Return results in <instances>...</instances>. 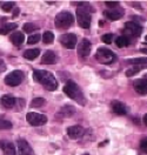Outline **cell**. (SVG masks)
<instances>
[{"mask_svg":"<svg viewBox=\"0 0 147 155\" xmlns=\"http://www.w3.org/2000/svg\"><path fill=\"white\" fill-rule=\"evenodd\" d=\"M33 78L37 82L41 84L47 91H55L58 88V82L57 79L52 73L44 69H35L33 73Z\"/></svg>","mask_w":147,"mask_h":155,"instance_id":"obj_1","label":"cell"},{"mask_svg":"<svg viewBox=\"0 0 147 155\" xmlns=\"http://www.w3.org/2000/svg\"><path fill=\"white\" fill-rule=\"evenodd\" d=\"M93 10L91 8L89 4L87 2H80L77 8V19H78V24L81 28L87 29L91 26V21H92V15L91 13Z\"/></svg>","mask_w":147,"mask_h":155,"instance_id":"obj_2","label":"cell"},{"mask_svg":"<svg viewBox=\"0 0 147 155\" xmlns=\"http://www.w3.org/2000/svg\"><path fill=\"white\" fill-rule=\"evenodd\" d=\"M64 92L66 93V95L71 99H73V100H75V101H78L80 102V105H85V102H86V100H85V97H84V94L81 93V91H80V88L78 87V85L74 82V81H72V80H68L67 82H66V85H65V87H64Z\"/></svg>","mask_w":147,"mask_h":155,"instance_id":"obj_3","label":"cell"},{"mask_svg":"<svg viewBox=\"0 0 147 155\" xmlns=\"http://www.w3.org/2000/svg\"><path fill=\"white\" fill-rule=\"evenodd\" d=\"M73 22H74V18H73L72 13H69L67 11H64V12L58 13L57 17H55V20H54L55 27L61 29L69 28L73 25Z\"/></svg>","mask_w":147,"mask_h":155,"instance_id":"obj_4","label":"cell"},{"mask_svg":"<svg viewBox=\"0 0 147 155\" xmlns=\"http://www.w3.org/2000/svg\"><path fill=\"white\" fill-rule=\"evenodd\" d=\"M95 59L98 60L99 62H101V64L109 65V64H113L117 60V55L111 49L106 48V47H100L97 51Z\"/></svg>","mask_w":147,"mask_h":155,"instance_id":"obj_5","label":"cell"},{"mask_svg":"<svg viewBox=\"0 0 147 155\" xmlns=\"http://www.w3.org/2000/svg\"><path fill=\"white\" fill-rule=\"evenodd\" d=\"M141 32H142V27L135 21H128L125 24L124 33H125V37H127L131 41H133V39L140 37Z\"/></svg>","mask_w":147,"mask_h":155,"instance_id":"obj_6","label":"cell"},{"mask_svg":"<svg viewBox=\"0 0 147 155\" xmlns=\"http://www.w3.org/2000/svg\"><path fill=\"white\" fill-rule=\"evenodd\" d=\"M24 79V73L21 71H13L5 77V84L10 87H17Z\"/></svg>","mask_w":147,"mask_h":155,"instance_id":"obj_7","label":"cell"},{"mask_svg":"<svg viewBox=\"0 0 147 155\" xmlns=\"http://www.w3.org/2000/svg\"><path fill=\"white\" fill-rule=\"evenodd\" d=\"M26 120L28 121L29 125L39 127L44 126L47 122V116L44 114H39V113H28L26 115Z\"/></svg>","mask_w":147,"mask_h":155,"instance_id":"obj_8","label":"cell"},{"mask_svg":"<svg viewBox=\"0 0 147 155\" xmlns=\"http://www.w3.org/2000/svg\"><path fill=\"white\" fill-rule=\"evenodd\" d=\"M1 105L7 109L14 108L17 105H19V108H21V107L25 106V101L20 100V99H15V97H11V95H4L1 97Z\"/></svg>","mask_w":147,"mask_h":155,"instance_id":"obj_9","label":"cell"},{"mask_svg":"<svg viewBox=\"0 0 147 155\" xmlns=\"http://www.w3.org/2000/svg\"><path fill=\"white\" fill-rule=\"evenodd\" d=\"M77 35L73 34V33H67V34H64L60 37V44L67 49H73L75 48L77 46Z\"/></svg>","mask_w":147,"mask_h":155,"instance_id":"obj_10","label":"cell"},{"mask_svg":"<svg viewBox=\"0 0 147 155\" xmlns=\"http://www.w3.org/2000/svg\"><path fill=\"white\" fill-rule=\"evenodd\" d=\"M124 13H125V11H124L122 7H120V6H118L115 8H109V10L104 11V15L107 19L112 20V21L121 19L124 17Z\"/></svg>","mask_w":147,"mask_h":155,"instance_id":"obj_11","label":"cell"},{"mask_svg":"<svg viewBox=\"0 0 147 155\" xmlns=\"http://www.w3.org/2000/svg\"><path fill=\"white\" fill-rule=\"evenodd\" d=\"M91 48H92L91 41H88L87 39H82L78 46V54L81 58H86L91 53Z\"/></svg>","mask_w":147,"mask_h":155,"instance_id":"obj_12","label":"cell"},{"mask_svg":"<svg viewBox=\"0 0 147 155\" xmlns=\"http://www.w3.org/2000/svg\"><path fill=\"white\" fill-rule=\"evenodd\" d=\"M17 146H18L19 155H34V152H33L32 147L28 145V142L26 140H22V139L18 140Z\"/></svg>","mask_w":147,"mask_h":155,"instance_id":"obj_13","label":"cell"},{"mask_svg":"<svg viewBox=\"0 0 147 155\" xmlns=\"http://www.w3.org/2000/svg\"><path fill=\"white\" fill-rule=\"evenodd\" d=\"M84 134H85V129L81 126H71L67 128V135L73 140L81 137Z\"/></svg>","mask_w":147,"mask_h":155,"instance_id":"obj_14","label":"cell"},{"mask_svg":"<svg viewBox=\"0 0 147 155\" xmlns=\"http://www.w3.org/2000/svg\"><path fill=\"white\" fill-rule=\"evenodd\" d=\"M0 148L2 149L5 155H15V147L13 142L7 140H0Z\"/></svg>","mask_w":147,"mask_h":155,"instance_id":"obj_15","label":"cell"},{"mask_svg":"<svg viewBox=\"0 0 147 155\" xmlns=\"http://www.w3.org/2000/svg\"><path fill=\"white\" fill-rule=\"evenodd\" d=\"M111 107H112V110L118 115H126L128 113V108L120 101H113Z\"/></svg>","mask_w":147,"mask_h":155,"instance_id":"obj_16","label":"cell"},{"mask_svg":"<svg viewBox=\"0 0 147 155\" xmlns=\"http://www.w3.org/2000/svg\"><path fill=\"white\" fill-rule=\"evenodd\" d=\"M57 61V55L53 51H46L41 57V64L44 65H53Z\"/></svg>","mask_w":147,"mask_h":155,"instance_id":"obj_17","label":"cell"},{"mask_svg":"<svg viewBox=\"0 0 147 155\" xmlns=\"http://www.w3.org/2000/svg\"><path fill=\"white\" fill-rule=\"evenodd\" d=\"M134 89L137 91L140 95H145L147 92L146 88V79H138L133 82Z\"/></svg>","mask_w":147,"mask_h":155,"instance_id":"obj_18","label":"cell"},{"mask_svg":"<svg viewBox=\"0 0 147 155\" xmlns=\"http://www.w3.org/2000/svg\"><path fill=\"white\" fill-rule=\"evenodd\" d=\"M75 112H77L75 107L66 105V106H64L62 108H60L58 115H60L61 117H71V116H73L75 114Z\"/></svg>","mask_w":147,"mask_h":155,"instance_id":"obj_19","label":"cell"},{"mask_svg":"<svg viewBox=\"0 0 147 155\" xmlns=\"http://www.w3.org/2000/svg\"><path fill=\"white\" fill-rule=\"evenodd\" d=\"M10 40L13 42V45L20 46L24 42V40H25V35L22 34V32H14V33L11 34Z\"/></svg>","mask_w":147,"mask_h":155,"instance_id":"obj_20","label":"cell"},{"mask_svg":"<svg viewBox=\"0 0 147 155\" xmlns=\"http://www.w3.org/2000/svg\"><path fill=\"white\" fill-rule=\"evenodd\" d=\"M40 55V49L38 48H32L27 49L24 52V58L27 59V60H34Z\"/></svg>","mask_w":147,"mask_h":155,"instance_id":"obj_21","label":"cell"},{"mask_svg":"<svg viewBox=\"0 0 147 155\" xmlns=\"http://www.w3.org/2000/svg\"><path fill=\"white\" fill-rule=\"evenodd\" d=\"M129 44H132V41L125 37V35H121V37H118L115 39V45H117L119 48H122V47H127Z\"/></svg>","mask_w":147,"mask_h":155,"instance_id":"obj_22","label":"cell"},{"mask_svg":"<svg viewBox=\"0 0 147 155\" xmlns=\"http://www.w3.org/2000/svg\"><path fill=\"white\" fill-rule=\"evenodd\" d=\"M18 27V25L15 22H11V24H5L4 26L0 27V34H8L10 32L14 31Z\"/></svg>","mask_w":147,"mask_h":155,"instance_id":"obj_23","label":"cell"},{"mask_svg":"<svg viewBox=\"0 0 147 155\" xmlns=\"http://www.w3.org/2000/svg\"><path fill=\"white\" fill-rule=\"evenodd\" d=\"M45 104H46V100L45 99H42V97H35V99L32 100L31 107L32 108H39V107L44 106Z\"/></svg>","mask_w":147,"mask_h":155,"instance_id":"obj_24","label":"cell"},{"mask_svg":"<svg viewBox=\"0 0 147 155\" xmlns=\"http://www.w3.org/2000/svg\"><path fill=\"white\" fill-rule=\"evenodd\" d=\"M41 39H42V41H44L45 44H52V42L54 41V34H53L52 32L47 31V32H45V33L42 34Z\"/></svg>","mask_w":147,"mask_h":155,"instance_id":"obj_25","label":"cell"},{"mask_svg":"<svg viewBox=\"0 0 147 155\" xmlns=\"http://www.w3.org/2000/svg\"><path fill=\"white\" fill-rule=\"evenodd\" d=\"M129 64H132L133 66H146V58H137L128 60Z\"/></svg>","mask_w":147,"mask_h":155,"instance_id":"obj_26","label":"cell"},{"mask_svg":"<svg viewBox=\"0 0 147 155\" xmlns=\"http://www.w3.org/2000/svg\"><path fill=\"white\" fill-rule=\"evenodd\" d=\"M142 68H145V66H132V68H129V69L126 71V77H132V75L137 74Z\"/></svg>","mask_w":147,"mask_h":155,"instance_id":"obj_27","label":"cell"},{"mask_svg":"<svg viewBox=\"0 0 147 155\" xmlns=\"http://www.w3.org/2000/svg\"><path fill=\"white\" fill-rule=\"evenodd\" d=\"M37 29H38V27L34 24H32V22H26L24 25V32H26V33H33Z\"/></svg>","mask_w":147,"mask_h":155,"instance_id":"obj_28","label":"cell"},{"mask_svg":"<svg viewBox=\"0 0 147 155\" xmlns=\"http://www.w3.org/2000/svg\"><path fill=\"white\" fill-rule=\"evenodd\" d=\"M11 128H12V122L0 117V129H11Z\"/></svg>","mask_w":147,"mask_h":155,"instance_id":"obj_29","label":"cell"},{"mask_svg":"<svg viewBox=\"0 0 147 155\" xmlns=\"http://www.w3.org/2000/svg\"><path fill=\"white\" fill-rule=\"evenodd\" d=\"M40 39H41V35H40V34H32V35L28 37V39H27V44H28V45L37 44Z\"/></svg>","mask_w":147,"mask_h":155,"instance_id":"obj_30","label":"cell"},{"mask_svg":"<svg viewBox=\"0 0 147 155\" xmlns=\"http://www.w3.org/2000/svg\"><path fill=\"white\" fill-rule=\"evenodd\" d=\"M13 7H14V2H12V1L4 2V4L1 5V10L4 11V12H11Z\"/></svg>","mask_w":147,"mask_h":155,"instance_id":"obj_31","label":"cell"},{"mask_svg":"<svg viewBox=\"0 0 147 155\" xmlns=\"http://www.w3.org/2000/svg\"><path fill=\"white\" fill-rule=\"evenodd\" d=\"M113 38H114V35H113L112 33H108V34H104V35L101 37V40H102V42L109 45V44L113 41Z\"/></svg>","mask_w":147,"mask_h":155,"instance_id":"obj_32","label":"cell"},{"mask_svg":"<svg viewBox=\"0 0 147 155\" xmlns=\"http://www.w3.org/2000/svg\"><path fill=\"white\" fill-rule=\"evenodd\" d=\"M106 6L109 8H115L119 6V2L118 1H106Z\"/></svg>","mask_w":147,"mask_h":155,"instance_id":"obj_33","label":"cell"},{"mask_svg":"<svg viewBox=\"0 0 147 155\" xmlns=\"http://www.w3.org/2000/svg\"><path fill=\"white\" fill-rule=\"evenodd\" d=\"M140 148H141V150L142 152H145L146 153V148H147V139H142L141 140V142H140Z\"/></svg>","mask_w":147,"mask_h":155,"instance_id":"obj_34","label":"cell"},{"mask_svg":"<svg viewBox=\"0 0 147 155\" xmlns=\"http://www.w3.org/2000/svg\"><path fill=\"white\" fill-rule=\"evenodd\" d=\"M5 69H6V65H5L4 60H2V59H0V73H2Z\"/></svg>","mask_w":147,"mask_h":155,"instance_id":"obj_35","label":"cell"},{"mask_svg":"<svg viewBox=\"0 0 147 155\" xmlns=\"http://www.w3.org/2000/svg\"><path fill=\"white\" fill-rule=\"evenodd\" d=\"M19 12H20L19 8H14V12H13V18H15V17L19 14Z\"/></svg>","mask_w":147,"mask_h":155,"instance_id":"obj_36","label":"cell"},{"mask_svg":"<svg viewBox=\"0 0 147 155\" xmlns=\"http://www.w3.org/2000/svg\"><path fill=\"white\" fill-rule=\"evenodd\" d=\"M144 122H145V126H147V114H145L144 116Z\"/></svg>","mask_w":147,"mask_h":155,"instance_id":"obj_37","label":"cell"}]
</instances>
